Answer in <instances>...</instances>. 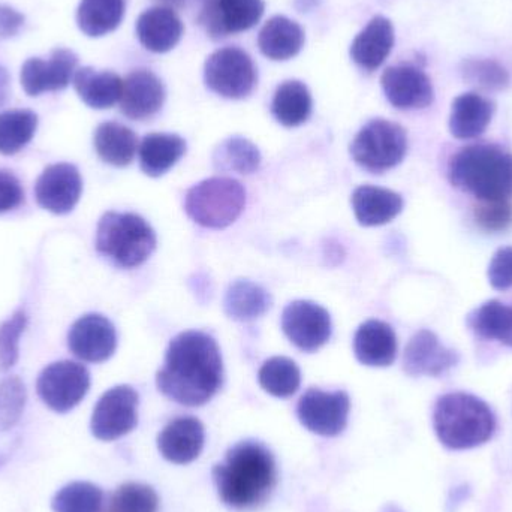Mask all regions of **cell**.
I'll return each instance as SVG.
<instances>
[{
    "instance_id": "cell-1",
    "label": "cell",
    "mask_w": 512,
    "mask_h": 512,
    "mask_svg": "<svg viewBox=\"0 0 512 512\" xmlns=\"http://www.w3.org/2000/svg\"><path fill=\"white\" fill-rule=\"evenodd\" d=\"M221 349L209 334L185 331L171 340L164 366L156 375L158 390L183 406H203L221 390Z\"/></svg>"
},
{
    "instance_id": "cell-2",
    "label": "cell",
    "mask_w": 512,
    "mask_h": 512,
    "mask_svg": "<svg viewBox=\"0 0 512 512\" xmlns=\"http://www.w3.org/2000/svg\"><path fill=\"white\" fill-rule=\"evenodd\" d=\"M213 480L228 507L254 510L267 501L276 486V462L259 442H240L213 468Z\"/></svg>"
},
{
    "instance_id": "cell-3",
    "label": "cell",
    "mask_w": 512,
    "mask_h": 512,
    "mask_svg": "<svg viewBox=\"0 0 512 512\" xmlns=\"http://www.w3.org/2000/svg\"><path fill=\"white\" fill-rule=\"evenodd\" d=\"M451 185L480 201L512 197V153L495 144L463 147L448 165Z\"/></svg>"
},
{
    "instance_id": "cell-4",
    "label": "cell",
    "mask_w": 512,
    "mask_h": 512,
    "mask_svg": "<svg viewBox=\"0 0 512 512\" xmlns=\"http://www.w3.org/2000/svg\"><path fill=\"white\" fill-rule=\"evenodd\" d=\"M433 426L445 447L471 450L492 439L496 418L484 400L468 393H450L436 402Z\"/></svg>"
},
{
    "instance_id": "cell-5",
    "label": "cell",
    "mask_w": 512,
    "mask_h": 512,
    "mask_svg": "<svg viewBox=\"0 0 512 512\" xmlns=\"http://www.w3.org/2000/svg\"><path fill=\"white\" fill-rule=\"evenodd\" d=\"M99 254L123 268L144 264L156 249V234L141 216L108 212L96 231Z\"/></svg>"
},
{
    "instance_id": "cell-6",
    "label": "cell",
    "mask_w": 512,
    "mask_h": 512,
    "mask_svg": "<svg viewBox=\"0 0 512 512\" xmlns=\"http://www.w3.org/2000/svg\"><path fill=\"white\" fill-rule=\"evenodd\" d=\"M246 191L239 180L213 177L189 189L185 210L195 224L212 230L230 227L245 210Z\"/></svg>"
},
{
    "instance_id": "cell-7",
    "label": "cell",
    "mask_w": 512,
    "mask_h": 512,
    "mask_svg": "<svg viewBox=\"0 0 512 512\" xmlns=\"http://www.w3.org/2000/svg\"><path fill=\"white\" fill-rule=\"evenodd\" d=\"M408 152L405 129L390 120H370L351 144L354 161L370 173L381 174L397 167Z\"/></svg>"
},
{
    "instance_id": "cell-8",
    "label": "cell",
    "mask_w": 512,
    "mask_h": 512,
    "mask_svg": "<svg viewBox=\"0 0 512 512\" xmlns=\"http://www.w3.org/2000/svg\"><path fill=\"white\" fill-rule=\"evenodd\" d=\"M204 81L222 98L245 99L254 92L258 71L252 57L242 48L225 47L206 60Z\"/></svg>"
},
{
    "instance_id": "cell-9",
    "label": "cell",
    "mask_w": 512,
    "mask_h": 512,
    "mask_svg": "<svg viewBox=\"0 0 512 512\" xmlns=\"http://www.w3.org/2000/svg\"><path fill=\"white\" fill-rule=\"evenodd\" d=\"M89 388V370L83 364L68 360L45 367L36 382L42 402L59 414L74 409L86 397Z\"/></svg>"
},
{
    "instance_id": "cell-10",
    "label": "cell",
    "mask_w": 512,
    "mask_h": 512,
    "mask_svg": "<svg viewBox=\"0 0 512 512\" xmlns=\"http://www.w3.org/2000/svg\"><path fill=\"white\" fill-rule=\"evenodd\" d=\"M198 21L213 39L252 29L264 14V0H195Z\"/></svg>"
},
{
    "instance_id": "cell-11",
    "label": "cell",
    "mask_w": 512,
    "mask_h": 512,
    "mask_svg": "<svg viewBox=\"0 0 512 512\" xmlns=\"http://www.w3.org/2000/svg\"><path fill=\"white\" fill-rule=\"evenodd\" d=\"M138 393L129 385L111 388L96 403L90 430L99 441H116L138 423Z\"/></svg>"
},
{
    "instance_id": "cell-12",
    "label": "cell",
    "mask_w": 512,
    "mask_h": 512,
    "mask_svg": "<svg viewBox=\"0 0 512 512\" xmlns=\"http://www.w3.org/2000/svg\"><path fill=\"white\" fill-rule=\"evenodd\" d=\"M351 400L345 391H322L310 388L301 396L297 406L300 423L319 436H337L348 424Z\"/></svg>"
},
{
    "instance_id": "cell-13",
    "label": "cell",
    "mask_w": 512,
    "mask_h": 512,
    "mask_svg": "<svg viewBox=\"0 0 512 512\" xmlns=\"http://www.w3.org/2000/svg\"><path fill=\"white\" fill-rule=\"evenodd\" d=\"M282 328L298 349L315 352L330 340V313L312 301H292L283 310Z\"/></svg>"
},
{
    "instance_id": "cell-14",
    "label": "cell",
    "mask_w": 512,
    "mask_h": 512,
    "mask_svg": "<svg viewBox=\"0 0 512 512\" xmlns=\"http://www.w3.org/2000/svg\"><path fill=\"white\" fill-rule=\"evenodd\" d=\"M77 65V54L68 48H56L48 60L32 57L21 68V86L29 96L66 89L74 80Z\"/></svg>"
},
{
    "instance_id": "cell-15",
    "label": "cell",
    "mask_w": 512,
    "mask_h": 512,
    "mask_svg": "<svg viewBox=\"0 0 512 512\" xmlns=\"http://www.w3.org/2000/svg\"><path fill=\"white\" fill-rule=\"evenodd\" d=\"M83 180L80 171L71 164H56L45 168L36 180V203L54 215L72 212L80 201Z\"/></svg>"
},
{
    "instance_id": "cell-16",
    "label": "cell",
    "mask_w": 512,
    "mask_h": 512,
    "mask_svg": "<svg viewBox=\"0 0 512 512\" xmlns=\"http://www.w3.org/2000/svg\"><path fill=\"white\" fill-rule=\"evenodd\" d=\"M381 84L385 98L399 110H423L435 99L432 81L417 66H390L382 74Z\"/></svg>"
},
{
    "instance_id": "cell-17",
    "label": "cell",
    "mask_w": 512,
    "mask_h": 512,
    "mask_svg": "<svg viewBox=\"0 0 512 512\" xmlns=\"http://www.w3.org/2000/svg\"><path fill=\"white\" fill-rule=\"evenodd\" d=\"M68 345L80 360L102 363L116 352V328L105 316L90 313L74 322L69 330Z\"/></svg>"
},
{
    "instance_id": "cell-18",
    "label": "cell",
    "mask_w": 512,
    "mask_h": 512,
    "mask_svg": "<svg viewBox=\"0 0 512 512\" xmlns=\"http://www.w3.org/2000/svg\"><path fill=\"white\" fill-rule=\"evenodd\" d=\"M459 363V354L442 345L433 331L420 330L403 355V369L411 376H441Z\"/></svg>"
},
{
    "instance_id": "cell-19",
    "label": "cell",
    "mask_w": 512,
    "mask_h": 512,
    "mask_svg": "<svg viewBox=\"0 0 512 512\" xmlns=\"http://www.w3.org/2000/svg\"><path fill=\"white\" fill-rule=\"evenodd\" d=\"M164 102V83L149 69H137L123 80L120 110L128 119H150L159 113Z\"/></svg>"
},
{
    "instance_id": "cell-20",
    "label": "cell",
    "mask_w": 512,
    "mask_h": 512,
    "mask_svg": "<svg viewBox=\"0 0 512 512\" xmlns=\"http://www.w3.org/2000/svg\"><path fill=\"white\" fill-rule=\"evenodd\" d=\"M206 441L203 423L195 417H179L158 436L159 453L168 462L188 465L200 457Z\"/></svg>"
},
{
    "instance_id": "cell-21",
    "label": "cell",
    "mask_w": 512,
    "mask_h": 512,
    "mask_svg": "<svg viewBox=\"0 0 512 512\" xmlns=\"http://www.w3.org/2000/svg\"><path fill=\"white\" fill-rule=\"evenodd\" d=\"M137 35L146 50L167 53L182 39L183 23L174 9L155 6L138 17Z\"/></svg>"
},
{
    "instance_id": "cell-22",
    "label": "cell",
    "mask_w": 512,
    "mask_h": 512,
    "mask_svg": "<svg viewBox=\"0 0 512 512\" xmlns=\"http://www.w3.org/2000/svg\"><path fill=\"white\" fill-rule=\"evenodd\" d=\"M394 47V27L388 18L378 15L355 36L351 57L364 71H376Z\"/></svg>"
},
{
    "instance_id": "cell-23",
    "label": "cell",
    "mask_w": 512,
    "mask_h": 512,
    "mask_svg": "<svg viewBox=\"0 0 512 512\" xmlns=\"http://www.w3.org/2000/svg\"><path fill=\"white\" fill-rule=\"evenodd\" d=\"M355 357L369 367H388L397 357V337L393 328L370 319L360 325L354 337Z\"/></svg>"
},
{
    "instance_id": "cell-24",
    "label": "cell",
    "mask_w": 512,
    "mask_h": 512,
    "mask_svg": "<svg viewBox=\"0 0 512 512\" xmlns=\"http://www.w3.org/2000/svg\"><path fill=\"white\" fill-rule=\"evenodd\" d=\"M355 218L363 227H381L403 210V198L390 189L364 185L352 194Z\"/></svg>"
},
{
    "instance_id": "cell-25",
    "label": "cell",
    "mask_w": 512,
    "mask_h": 512,
    "mask_svg": "<svg viewBox=\"0 0 512 512\" xmlns=\"http://www.w3.org/2000/svg\"><path fill=\"white\" fill-rule=\"evenodd\" d=\"M495 114V104L478 93H463L451 107L450 131L457 140L480 137L489 128Z\"/></svg>"
},
{
    "instance_id": "cell-26",
    "label": "cell",
    "mask_w": 512,
    "mask_h": 512,
    "mask_svg": "<svg viewBox=\"0 0 512 512\" xmlns=\"http://www.w3.org/2000/svg\"><path fill=\"white\" fill-rule=\"evenodd\" d=\"M258 45L265 57L282 62L300 53L304 45V32L300 24L291 18L276 15L262 27Z\"/></svg>"
},
{
    "instance_id": "cell-27",
    "label": "cell",
    "mask_w": 512,
    "mask_h": 512,
    "mask_svg": "<svg viewBox=\"0 0 512 512\" xmlns=\"http://www.w3.org/2000/svg\"><path fill=\"white\" fill-rule=\"evenodd\" d=\"M72 81L81 101L95 110L114 107L122 98L123 80L114 72L80 68Z\"/></svg>"
},
{
    "instance_id": "cell-28",
    "label": "cell",
    "mask_w": 512,
    "mask_h": 512,
    "mask_svg": "<svg viewBox=\"0 0 512 512\" xmlns=\"http://www.w3.org/2000/svg\"><path fill=\"white\" fill-rule=\"evenodd\" d=\"M141 170L150 177L164 176L186 153V141L176 134H149L140 146Z\"/></svg>"
},
{
    "instance_id": "cell-29",
    "label": "cell",
    "mask_w": 512,
    "mask_h": 512,
    "mask_svg": "<svg viewBox=\"0 0 512 512\" xmlns=\"http://www.w3.org/2000/svg\"><path fill=\"white\" fill-rule=\"evenodd\" d=\"M95 149L99 158L114 167H128L138 150V138L128 126L105 122L95 132Z\"/></svg>"
},
{
    "instance_id": "cell-30",
    "label": "cell",
    "mask_w": 512,
    "mask_h": 512,
    "mask_svg": "<svg viewBox=\"0 0 512 512\" xmlns=\"http://www.w3.org/2000/svg\"><path fill=\"white\" fill-rule=\"evenodd\" d=\"M312 105V95L306 84L289 80L277 87L271 102V113L280 125L295 128L309 120Z\"/></svg>"
},
{
    "instance_id": "cell-31",
    "label": "cell",
    "mask_w": 512,
    "mask_h": 512,
    "mask_svg": "<svg viewBox=\"0 0 512 512\" xmlns=\"http://www.w3.org/2000/svg\"><path fill=\"white\" fill-rule=\"evenodd\" d=\"M270 306V294L252 280H236L225 294V312L236 321H254L264 315Z\"/></svg>"
},
{
    "instance_id": "cell-32",
    "label": "cell",
    "mask_w": 512,
    "mask_h": 512,
    "mask_svg": "<svg viewBox=\"0 0 512 512\" xmlns=\"http://www.w3.org/2000/svg\"><path fill=\"white\" fill-rule=\"evenodd\" d=\"M125 0H81L77 9V24L90 38L108 35L122 23Z\"/></svg>"
},
{
    "instance_id": "cell-33",
    "label": "cell",
    "mask_w": 512,
    "mask_h": 512,
    "mask_svg": "<svg viewBox=\"0 0 512 512\" xmlns=\"http://www.w3.org/2000/svg\"><path fill=\"white\" fill-rule=\"evenodd\" d=\"M468 325L487 340L512 348V307L498 300H490L469 315Z\"/></svg>"
},
{
    "instance_id": "cell-34",
    "label": "cell",
    "mask_w": 512,
    "mask_h": 512,
    "mask_svg": "<svg viewBox=\"0 0 512 512\" xmlns=\"http://www.w3.org/2000/svg\"><path fill=\"white\" fill-rule=\"evenodd\" d=\"M38 116L30 110L0 113V155L11 156L23 150L35 137Z\"/></svg>"
},
{
    "instance_id": "cell-35",
    "label": "cell",
    "mask_w": 512,
    "mask_h": 512,
    "mask_svg": "<svg viewBox=\"0 0 512 512\" xmlns=\"http://www.w3.org/2000/svg\"><path fill=\"white\" fill-rule=\"evenodd\" d=\"M213 165L218 171L252 174L261 165V153L252 141L243 137H231L222 141L215 150Z\"/></svg>"
},
{
    "instance_id": "cell-36",
    "label": "cell",
    "mask_w": 512,
    "mask_h": 512,
    "mask_svg": "<svg viewBox=\"0 0 512 512\" xmlns=\"http://www.w3.org/2000/svg\"><path fill=\"white\" fill-rule=\"evenodd\" d=\"M259 384L271 396L286 399L297 393L301 372L294 361L286 357H273L262 364L258 373Z\"/></svg>"
},
{
    "instance_id": "cell-37",
    "label": "cell",
    "mask_w": 512,
    "mask_h": 512,
    "mask_svg": "<svg viewBox=\"0 0 512 512\" xmlns=\"http://www.w3.org/2000/svg\"><path fill=\"white\" fill-rule=\"evenodd\" d=\"M51 507L54 512H102L104 492L95 484L75 481L56 493Z\"/></svg>"
},
{
    "instance_id": "cell-38",
    "label": "cell",
    "mask_w": 512,
    "mask_h": 512,
    "mask_svg": "<svg viewBox=\"0 0 512 512\" xmlns=\"http://www.w3.org/2000/svg\"><path fill=\"white\" fill-rule=\"evenodd\" d=\"M159 498L146 484L128 483L111 496L107 512H158Z\"/></svg>"
},
{
    "instance_id": "cell-39",
    "label": "cell",
    "mask_w": 512,
    "mask_h": 512,
    "mask_svg": "<svg viewBox=\"0 0 512 512\" xmlns=\"http://www.w3.org/2000/svg\"><path fill=\"white\" fill-rule=\"evenodd\" d=\"M466 81L486 90H504L510 86V74L495 60L469 59L462 65Z\"/></svg>"
},
{
    "instance_id": "cell-40",
    "label": "cell",
    "mask_w": 512,
    "mask_h": 512,
    "mask_svg": "<svg viewBox=\"0 0 512 512\" xmlns=\"http://www.w3.org/2000/svg\"><path fill=\"white\" fill-rule=\"evenodd\" d=\"M24 403L26 388L17 376L0 381V432H6L20 420Z\"/></svg>"
},
{
    "instance_id": "cell-41",
    "label": "cell",
    "mask_w": 512,
    "mask_h": 512,
    "mask_svg": "<svg viewBox=\"0 0 512 512\" xmlns=\"http://www.w3.org/2000/svg\"><path fill=\"white\" fill-rule=\"evenodd\" d=\"M26 325L27 316L23 310H18L8 321L0 324V372H8L17 363L18 345Z\"/></svg>"
},
{
    "instance_id": "cell-42",
    "label": "cell",
    "mask_w": 512,
    "mask_h": 512,
    "mask_svg": "<svg viewBox=\"0 0 512 512\" xmlns=\"http://www.w3.org/2000/svg\"><path fill=\"white\" fill-rule=\"evenodd\" d=\"M475 221L490 233L507 230L512 225V204L510 200L480 201L474 209Z\"/></svg>"
},
{
    "instance_id": "cell-43",
    "label": "cell",
    "mask_w": 512,
    "mask_h": 512,
    "mask_svg": "<svg viewBox=\"0 0 512 512\" xmlns=\"http://www.w3.org/2000/svg\"><path fill=\"white\" fill-rule=\"evenodd\" d=\"M489 282L498 291L512 288V248L496 252L489 265Z\"/></svg>"
},
{
    "instance_id": "cell-44",
    "label": "cell",
    "mask_w": 512,
    "mask_h": 512,
    "mask_svg": "<svg viewBox=\"0 0 512 512\" xmlns=\"http://www.w3.org/2000/svg\"><path fill=\"white\" fill-rule=\"evenodd\" d=\"M24 191L20 180L6 170H0V215L23 204Z\"/></svg>"
},
{
    "instance_id": "cell-45",
    "label": "cell",
    "mask_w": 512,
    "mask_h": 512,
    "mask_svg": "<svg viewBox=\"0 0 512 512\" xmlns=\"http://www.w3.org/2000/svg\"><path fill=\"white\" fill-rule=\"evenodd\" d=\"M24 15L11 6L0 5V39L12 38L20 32Z\"/></svg>"
},
{
    "instance_id": "cell-46",
    "label": "cell",
    "mask_w": 512,
    "mask_h": 512,
    "mask_svg": "<svg viewBox=\"0 0 512 512\" xmlns=\"http://www.w3.org/2000/svg\"><path fill=\"white\" fill-rule=\"evenodd\" d=\"M9 87H11V78L8 71L0 65V107L8 101Z\"/></svg>"
},
{
    "instance_id": "cell-47",
    "label": "cell",
    "mask_w": 512,
    "mask_h": 512,
    "mask_svg": "<svg viewBox=\"0 0 512 512\" xmlns=\"http://www.w3.org/2000/svg\"><path fill=\"white\" fill-rule=\"evenodd\" d=\"M159 3V6H165V8L179 9L185 5L186 0H155Z\"/></svg>"
}]
</instances>
